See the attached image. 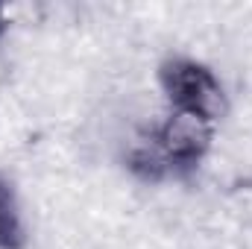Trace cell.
<instances>
[{"label":"cell","instance_id":"7a4b0ae2","mask_svg":"<svg viewBox=\"0 0 252 249\" xmlns=\"http://www.w3.org/2000/svg\"><path fill=\"white\" fill-rule=\"evenodd\" d=\"M27 235L12 187L0 179V249H24Z\"/></svg>","mask_w":252,"mask_h":249},{"label":"cell","instance_id":"3957f363","mask_svg":"<svg viewBox=\"0 0 252 249\" xmlns=\"http://www.w3.org/2000/svg\"><path fill=\"white\" fill-rule=\"evenodd\" d=\"M6 27H9V24H6V15H3V9H0V38H3V32H6Z\"/></svg>","mask_w":252,"mask_h":249},{"label":"cell","instance_id":"6da1fadb","mask_svg":"<svg viewBox=\"0 0 252 249\" xmlns=\"http://www.w3.org/2000/svg\"><path fill=\"white\" fill-rule=\"evenodd\" d=\"M161 91L170 103V112H185L193 118H202L208 124H217L226 112V94L220 79L211 73V67L193 59H167L158 70Z\"/></svg>","mask_w":252,"mask_h":249}]
</instances>
